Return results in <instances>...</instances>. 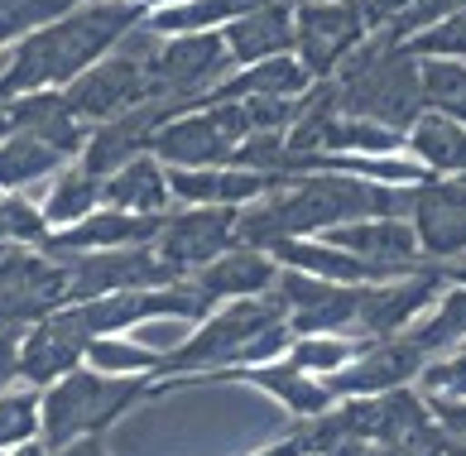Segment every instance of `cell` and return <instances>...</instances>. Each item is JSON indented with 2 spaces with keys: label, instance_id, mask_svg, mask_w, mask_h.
<instances>
[{
  "label": "cell",
  "instance_id": "6",
  "mask_svg": "<svg viewBox=\"0 0 466 456\" xmlns=\"http://www.w3.org/2000/svg\"><path fill=\"white\" fill-rule=\"evenodd\" d=\"M293 25H299V63L313 82L337 77V67L366 44L370 29L360 0H313V5L293 10Z\"/></svg>",
  "mask_w": 466,
  "mask_h": 456
},
{
  "label": "cell",
  "instance_id": "44",
  "mask_svg": "<svg viewBox=\"0 0 466 456\" xmlns=\"http://www.w3.org/2000/svg\"><path fill=\"white\" fill-rule=\"evenodd\" d=\"M5 255H10V245H0V259H5Z\"/></svg>",
  "mask_w": 466,
  "mask_h": 456
},
{
  "label": "cell",
  "instance_id": "42",
  "mask_svg": "<svg viewBox=\"0 0 466 456\" xmlns=\"http://www.w3.org/2000/svg\"><path fill=\"white\" fill-rule=\"evenodd\" d=\"M279 5H289V10H303V5H313V0H279Z\"/></svg>",
  "mask_w": 466,
  "mask_h": 456
},
{
  "label": "cell",
  "instance_id": "14",
  "mask_svg": "<svg viewBox=\"0 0 466 456\" xmlns=\"http://www.w3.org/2000/svg\"><path fill=\"white\" fill-rule=\"evenodd\" d=\"M284 178H269V173L255 168H168V192L183 207H246L260 202L265 192H274Z\"/></svg>",
  "mask_w": 466,
  "mask_h": 456
},
{
  "label": "cell",
  "instance_id": "45",
  "mask_svg": "<svg viewBox=\"0 0 466 456\" xmlns=\"http://www.w3.org/2000/svg\"><path fill=\"white\" fill-rule=\"evenodd\" d=\"M461 350H466V341H461Z\"/></svg>",
  "mask_w": 466,
  "mask_h": 456
},
{
  "label": "cell",
  "instance_id": "34",
  "mask_svg": "<svg viewBox=\"0 0 466 456\" xmlns=\"http://www.w3.org/2000/svg\"><path fill=\"white\" fill-rule=\"evenodd\" d=\"M428 409H433L438 428L447 432V442H461L466 447V399H428Z\"/></svg>",
  "mask_w": 466,
  "mask_h": 456
},
{
  "label": "cell",
  "instance_id": "21",
  "mask_svg": "<svg viewBox=\"0 0 466 456\" xmlns=\"http://www.w3.org/2000/svg\"><path fill=\"white\" fill-rule=\"evenodd\" d=\"M308 86H313V77H308V67L299 58H269V63H255L246 67V73L236 77H221L217 92L207 101H260V96H308ZM202 101V106H207Z\"/></svg>",
  "mask_w": 466,
  "mask_h": 456
},
{
  "label": "cell",
  "instance_id": "36",
  "mask_svg": "<svg viewBox=\"0 0 466 456\" xmlns=\"http://www.w3.org/2000/svg\"><path fill=\"white\" fill-rule=\"evenodd\" d=\"M360 456H447V447H366Z\"/></svg>",
  "mask_w": 466,
  "mask_h": 456
},
{
  "label": "cell",
  "instance_id": "16",
  "mask_svg": "<svg viewBox=\"0 0 466 456\" xmlns=\"http://www.w3.org/2000/svg\"><path fill=\"white\" fill-rule=\"evenodd\" d=\"M413 236L423 259H457L466 255V202L452 198V187L433 178L428 187H413Z\"/></svg>",
  "mask_w": 466,
  "mask_h": 456
},
{
  "label": "cell",
  "instance_id": "35",
  "mask_svg": "<svg viewBox=\"0 0 466 456\" xmlns=\"http://www.w3.org/2000/svg\"><path fill=\"white\" fill-rule=\"evenodd\" d=\"M20 341H25V327L0 331V394L15 390V380H20Z\"/></svg>",
  "mask_w": 466,
  "mask_h": 456
},
{
  "label": "cell",
  "instance_id": "17",
  "mask_svg": "<svg viewBox=\"0 0 466 456\" xmlns=\"http://www.w3.org/2000/svg\"><path fill=\"white\" fill-rule=\"evenodd\" d=\"M227 54L231 63H269V58H289L293 48H299V25H293V10L279 5V0H269V5L240 15L236 25H227Z\"/></svg>",
  "mask_w": 466,
  "mask_h": 456
},
{
  "label": "cell",
  "instance_id": "31",
  "mask_svg": "<svg viewBox=\"0 0 466 456\" xmlns=\"http://www.w3.org/2000/svg\"><path fill=\"white\" fill-rule=\"evenodd\" d=\"M29 442H39V390L25 384L0 394V456Z\"/></svg>",
  "mask_w": 466,
  "mask_h": 456
},
{
  "label": "cell",
  "instance_id": "11",
  "mask_svg": "<svg viewBox=\"0 0 466 456\" xmlns=\"http://www.w3.org/2000/svg\"><path fill=\"white\" fill-rule=\"evenodd\" d=\"M419 375H423V356L404 337H390V341L366 346L351 365H341L322 384L341 403V399H380L390 390H404V384H419Z\"/></svg>",
  "mask_w": 466,
  "mask_h": 456
},
{
  "label": "cell",
  "instance_id": "43",
  "mask_svg": "<svg viewBox=\"0 0 466 456\" xmlns=\"http://www.w3.org/2000/svg\"><path fill=\"white\" fill-rule=\"evenodd\" d=\"M447 456H466V447L461 442H447Z\"/></svg>",
  "mask_w": 466,
  "mask_h": 456
},
{
  "label": "cell",
  "instance_id": "4",
  "mask_svg": "<svg viewBox=\"0 0 466 456\" xmlns=\"http://www.w3.org/2000/svg\"><path fill=\"white\" fill-rule=\"evenodd\" d=\"M149 92L154 101H174V106H202L217 92L221 73L231 67L227 39L221 34H178V39H159L149 54Z\"/></svg>",
  "mask_w": 466,
  "mask_h": 456
},
{
  "label": "cell",
  "instance_id": "9",
  "mask_svg": "<svg viewBox=\"0 0 466 456\" xmlns=\"http://www.w3.org/2000/svg\"><path fill=\"white\" fill-rule=\"evenodd\" d=\"M442 265H423L404 279H385V284L360 289V312H356V337L360 341H390L404 337V327L433 303V293L442 289Z\"/></svg>",
  "mask_w": 466,
  "mask_h": 456
},
{
  "label": "cell",
  "instance_id": "1",
  "mask_svg": "<svg viewBox=\"0 0 466 456\" xmlns=\"http://www.w3.org/2000/svg\"><path fill=\"white\" fill-rule=\"evenodd\" d=\"M154 394L149 380H111L96 370H73L58 384L39 390V442L48 451H63L77 437H101L130 403Z\"/></svg>",
  "mask_w": 466,
  "mask_h": 456
},
{
  "label": "cell",
  "instance_id": "22",
  "mask_svg": "<svg viewBox=\"0 0 466 456\" xmlns=\"http://www.w3.org/2000/svg\"><path fill=\"white\" fill-rule=\"evenodd\" d=\"M269 0H178V5H159L149 10V29L159 39H178V34H212V29H227L236 25L240 15L260 10Z\"/></svg>",
  "mask_w": 466,
  "mask_h": 456
},
{
  "label": "cell",
  "instance_id": "41",
  "mask_svg": "<svg viewBox=\"0 0 466 456\" xmlns=\"http://www.w3.org/2000/svg\"><path fill=\"white\" fill-rule=\"evenodd\" d=\"M10 139V116H5V106H0V145Z\"/></svg>",
  "mask_w": 466,
  "mask_h": 456
},
{
  "label": "cell",
  "instance_id": "29",
  "mask_svg": "<svg viewBox=\"0 0 466 456\" xmlns=\"http://www.w3.org/2000/svg\"><path fill=\"white\" fill-rule=\"evenodd\" d=\"M54 226H48L44 207H34L25 192H0V245L10 250H44Z\"/></svg>",
  "mask_w": 466,
  "mask_h": 456
},
{
  "label": "cell",
  "instance_id": "10",
  "mask_svg": "<svg viewBox=\"0 0 466 456\" xmlns=\"http://www.w3.org/2000/svg\"><path fill=\"white\" fill-rule=\"evenodd\" d=\"M87 346H92V337L73 322V312H67V303H63L58 312H48V318L25 327L20 380L29 384V390H48V384H58L63 375H73V370L87 365Z\"/></svg>",
  "mask_w": 466,
  "mask_h": 456
},
{
  "label": "cell",
  "instance_id": "8",
  "mask_svg": "<svg viewBox=\"0 0 466 456\" xmlns=\"http://www.w3.org/2000/svg\"><path fill=\"white\" fill-rule=\"evenodd\" d=\"M236 212L240 207H183V212L164 217V231L154 240L164 265H174L183 279L207 269L212 259L236 250Z\"/></svg>",
  "mask_w": 466,
  "mask_h": 456
},
{
  "label": "cell",
  "instance_id": "33",
  "mask_svg": "<svg viewBox=\"0 0 466 456\" xmlns=\"http://www.w3.org/2000/svg\"><path fill=\"white\" fill-rule=\"evenodd\" d=\"M413 390L428 399H466V350H447V356L423 360V375Z\"/></svg>",
  "mask_w": 466,
  "mask_h": 456
},
{
  "label": "cell",
  "instance_id": "39",
  "mask_svg": "<svg viewBox=\"0 0 466 456\" xmlns=\"http://www.w3.org/2000/svg\"><path fill=\"white\" fill-rule=\"evenodd\" d=\"M5 456H54L44 442H29V447H15V451H5Z\"/></svg>",
  "mask_w": 466,
  "mask_h": 456
},
{
  "label": "cell",
  "instance_id": "13",
  "mask_svg": "<svg viewBox=\"0 0 466 456\" xmlns=\"http://www.w3.org/2000/svg\"><path fill=\"white\" fill-rule=\"evenodd\" d=\"M5 116H10V130L44 139L63 159H82V149L92 139V126L67 106L63 92H25V96L5 101Z\"/></svg>",
  "mask_w": 466,
  "mask_h": 456
},
{
  "label": "cell",
  "instance_id": "26",
  "mask_svg": "<svg viewBox=\"0 0 466 456\" xmlns=\"http://www.w3.org/2000/svg\"><path fill=\"white\" fill-rule=\"evenodd\" d=\"M404 341L419 350L423 360H433V356H447L452 346L466 341V284H452L442 298H438V308H433V318L419 322L413 331H404Z\"/></svg>",
  "mask_w": 466,
  "mask_h": 456
},
{
  "label": "cell",
  "instance_id": "3",
  "mask_svg": "<svg viewBox=\"0 0 466 456\" xmlns=\"http://www.w3.org/2000/svg\"><path fill=\"white\" fill-rule=\"evenodd\" d=\"M250 135V120L240 101H207L193 116H174L149 139V154L164 168H227L240 139Z\"/></svg>",
  "mask_w": 466,
  "mask_h": 456
},
{
  "label": "cell",
  "instance_id": "5",
  "mask_svg": "<svg viewBox=\"0 0 466 456\" xmlns=\"http://www.w3.org/2000/svg\"><path fill=\"white\" fill-rule=\"evenodd\" d=\"M63 269H67V303H92V298H111V293L183 284V274L174 265H164L154 245L101 250V255H67Z\"/></svg>",
  "mask_w": 466,
  "mask_h": 456
},
{
  "label": "cell",
  "instance_id": "25",
  "mask_svg": "<svg viewBox=\"0 0 466 456\" xmlns=\"http://www.w3.org/2000/svg\"><path fill=\"white\" fill-rule=\"evenodd\" d=\"M92 212H101V178H92L82 164H67L44 192V217L54 231H67V226L87 221Z\"/></svg>",
  "mask_w": 466,
  "mask_h": 456
},
{
  "label": "cell",
  "instance_id": "23",
  "mask_svg": "<svg viewBox=\"0 0 466 456\" xmlns=\"http://www.w3.org/2000/svg\"><path fill=\"white\" fill-rule=\"evenodd\" d=\"M409 154L433 173V178H461L466 173V126L423 111L409 130Z\"/></svg>",
  "mask_w": 466,
  "mask_h": 456
},
{
  "label": "cell",
  "instance_id": "28",
  "mask_svg": "<svg viewBox=\"0 0 466 456\" xmlns=\"http://www.w3.org/2000/svg\"><path fill=\"white\" fill-rule=\"evenodd\" d=\"M159 365H164L159 350H149L135 337H96L87 346V370L111 380H145V375H159Z\"/></svg>",
  "mask_w": 466,
  "mask_h": 456
},
{
  "label": "cell",
  "instance_id": "24",
  "mask_svg": "<svg viewBox=\"0 0 466 456\" xmlns=\"http://www.w3.org/2000/svg\"><path fill=\"white\" fill-rule=\"evenodd\" d=\"M63 168H67L63 154L34 135L10 130V139L0 145V192H29L34 183H54Z\"/></svg>",
  "mask_w": 466,
  "mask_h": 456
},
{
  "label": "cell",
  "instance_id": "38",
  "mask_svg": "<svg viewBox=\"0 0 466 456\" xmlns=\"http://www.w3.org/2000/svg\"><path fill=\"white\" fill-rule=\"evenodd\" d=\"M255 456H308V447H303V437H299V432H289L284 442H274V447L255 451Z\"/></svg>",
  "mask_w": 466,
  "mask_h": 456
},
{
  "label": "cell",
  "instance_id": "2",
  "mask_svg": "<svg viewBox=\"0 0 466 456\" xmlns=\"http://www.w3.org/2000/svg\"><path fill=\"white\" fill-rule=\"evenodd\" d=\"M154 44H159V34H154L149 25L130 29L126 39H120L116 54H106L96 67H87L77 82L63 86L67 106L87 120V126H101V120H116V116H126L135 106H145V101H154L149 67H145L149 54H154Z\"/></svg>",
  "mask_w": 466,
  "mask_h": 456
},
{
  "label": "cell",
  "instance_id": "18",
  "mask_svg": "<svg viewBox=\"0 0 466 456\" xmlns=\"http://www.w3.org/2000/svg\"><path fill=\"white\" fill-rule=\"evenodd\" d=\"M168 168L154 159V154H140L126 168H116L111 178H101V207L111 212H130V217H168Z\"/></svg>",
  "mask_w": 466,
  "mask_h": 456
},
{
  "label": "cell",
  "instance_id": "15",
  "mask_svg": "<svg viewBox=\"0 0 466 456\" xmlns=\"http://www.w3.org/2000/svg\"><path fill=\"white\" fill-rule=\"evenodd\" d=\"M187 284H193L207 303H240V298L274 293V284H279V259L265 255V250H246V245H236V250L212 259L207 269L187 274Z\"/></svg>",
  "mask_w": 466,
  "mask_h": 456
},
{
  "label": "cell",
  "instance_id": "19",
  "mask_svg": "<svg viewBox=\"0 0 466 456\" xmlns=\"http://www.w3.org/2000/svg\"><path fill=\"white\" fill-rule=\"evenodd\" d=\"M217 380H240V384H255V390H265L279 409H289L293 418H318L332 409V394H327V384L318 375H303L299 365H289L284 360H269V365H250V370H231V375H217Z\"/></svg>",
  "mask_w": 466,
  "mask_h": 456
},
{
  "label": "cell",
  "instance_id": "30",
  "mask_svg": "<svg viewBox=\"0 0 466 456\" xmlns=\"http://www.w3.org/2000/svg\"><path fill=\"white\" fill-rule=\"evenodd\" d=\"M366 346H375V341H360V337H293L289 365H299L303 375L327 380V375H337L341 365H351Z\"/></svg>",
  "mask_w": 466,
  "mask_h": 456
},
{
  "label": "cell",
  "instance_id": "27",
  "mask_svg": "<svg viewBox=\"0 0 466 456\" xmlns=\"http://www.w3.org/2000/svg\"><path fill=\"white\" fill-rule=\"evenodd\" d=\"M419 96H423V111L466 126V63H457V58H419Z\"/></svg>",
  "mask_w": 466,
  "mask_h": 456
},
{
  "label": "cell",
  "instance_id": "37",
  "mask_svg": "<svg viewBox=\"0 0 466 456\" xmlns=\"http://www.w3.org/2000/svg\"><path fill=\"white\" fill-rule=\"evenodd\" d=\"M54 456H111V451H106V442H101V437H77V442H67V447L54 451Z\"/></svg>",
  "mask_w": 466,
  "mask_h": 456
},
{
  "label": "cell",
  "instance_id": "40",
  "mask_svg": "<svg viewBox=\"0 0 466 456\" xmlns=\"http://www.w3.org/2000/svg\"><path fill=\"white\" fill-rule=\"evenodd\" d=\"M442 274H452V284H466V265H447Z\"/></svg>",
  "mask_w": 466,
  "mask_h": 456
},
{
  "label": "cell",
  "instance_id": "12",
  "mask_svg": "<svg viewBox=\"0 0 466 456\" xmlns=\"http://www.w3.org/2000/svg\"><path fill=\"white\" fill-rule=\"evenodd\" d=\"M164 231V217H130V212H111L101 207L87 221L54 231L44 245V255L67 259V255H101V250H130V245H154Z\"/></svg>",
  "mask_w": 466,
  "mask_h": 456
},
{
  "label": "cell",
  "instance_id": "20",
  "mask_svg": "<svg viewBox=\"0 0 466 456\" xmlns=\"http://www.w3.org/2000/svg\"><path fill=\"white\" fill-rule=\"evenodd\" d=\"M279 259V269H299V274H313V279H332V284H380L375 269L366 259H356L347 250H337V245H327L322 236H299V240H279L269 250Z\"/></svg>",
  "mask_w": 466,
  "mask_h": 456
},
{
  "label": "cell",
  "instance_id": "32",
  "mask_svg": "<svg viewBox=\"0 0 466 456\" xmlns=\"http://www.w3.org/2000/svg\"><path fill=\"white\" fill-rule=\"evenodd\" d=\"M404 48L413 58H466V10L447 15V20H438L433 29L413 34V39H404Z\"/></svg>",
  "mask_w": 466,
  "mask_h": 456
},
{
  "label": "cell",
  "instance_id": "7",
  "mask_svg": "<svg viewBox=\"0 0 466 456\" xmlns=\"http://www.w3.org/2000/svg\"><path fill=\"white\" fill-rule=\"evenodd\" d=\"M360 289L332 284V279H313L299 269H279V284H274V293L284 298L293 337H356Z\"/></svg>",
  "mask_w": 466,
  "mask_h": 456
}]
</instances>
